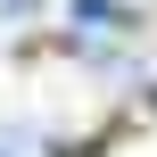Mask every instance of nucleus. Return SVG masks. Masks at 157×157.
Listing matches in <instances>:
<instances>
[{
	"label": "nucleus",
	"mask_w": 157,
	"mask_h": 157,
	"mask_svg": "<svg viewBox=\"0 0 157 157\" xmlns=\"http://www.w3.org/2000/svg\"><path fill=\"white\" fill-rule=\"evenodd\" d=\"M75 17L83 25H108V33H132V8L124 0H75Z\"/></svg>",
	"instance_id": "f257e3e1"
}]
</instances>
